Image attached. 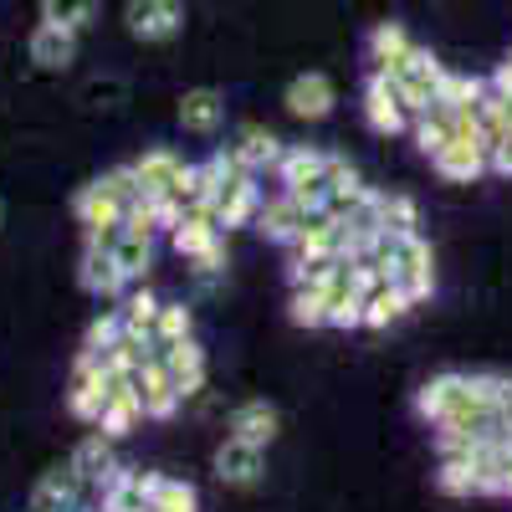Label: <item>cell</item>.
I'll use <instances>...</instances> for the list:
<instances>
[{"mask_svg":"<svg viewBox=\"0 0 512 512\" xmlns=\"http://www.w3.org/2000/svg\"><path fill=\"white\" fill-rule=\"evenodd\" d=\"M364 262H374L384 282H400L410 292V303H425L436 287V262H431V246L420 241V231H379Z\"/></svg>","mask_w":512,"mask_h":512,"instance_id":"obj_1","label":"cell"},{"mask_svg":"<svg viewBox=\"0 0 512 512\" xmlns=\"http://www.w3.org/2000/svg\"><path fill=\"white\" fill-rule=\"evenodd\" d=\"M277 180L303 210H323L328 205V154L308 144H287L277 159Z\"/></svg>","mask_w":512,"mask_h":512,"instance_id":"obj_2","label":"cell"},{"mask_svg":"<svg viewBox=\"0 0 512 512\" xmlns=\"http://www.w3.org/2000/svg\"><path fill=\"white\" fill-rule=\"evenodd\" d=\"M169 246H175L185 262H195L205 277L226 267V236H221L216 216H205V210H185V221L169 231Z\"/></svg>","mask_w":512,"mask_h":512,"instance_id":"obj_3","label":"cell"},{"mask_svg":"<svg viewBox=\"0 0 512 512\" xmlns=\"http://www.w3.org/2000/svg\"><path fill=\"white\" fill-rule=\"evenodd\" d=\"M441 62L431 57V52H425V47H410L390 72H384V77H390L395 82V93H400V103H405V113L415 118V113H425V108H431L436 103V88H441Z\"/></svg>","mask_w":512,"mask_h":512,"instance_id":"obj_4","label":"cell"},{"mask_svg":"<svg viewBox=\"0 0 512 512\" xmlns=\"http://www.w3.org/2000/svg\"><path fill=\"white\" fill-rule=\"evenodd\" d=\"M82 497H88V482L77 477L72 456L47 466L31 487V512H82Z\"/></svg>","mask_w":512,"mask_h":512,"instance_id":"obj_5","label":"cell"},{"mask_svg":"<svg viewBox=\"0 0 512 512\" xmlns=\"http://www.w3.org/2000/svg\"><path fill=\"white\" fill-rule=\"evenodd\" d=\"M123 21L134 41H169L185 26V0H128Z\"/></svg>","mask_w":512,"mask_h":512,"instance_id":"obj_6","label":"cell"},{"mask_svg":"<svg viewBox=\"0 0 512 512\" xmlns=\"http://www.w3.org/2000/svg\"><path fill=\"white\" fill-rule=\"evenodd\" d=\"M431 164H436V175H441V180H451V185H472V180H482L487 169H492V159H487V139L451 134V144L436 149Z\"/></svg>","mask_w":512,"mask_h":512,"instance_id":"obj_7","label":"cell"},{"mask_svg":"<svg viewBox=\"0 0 512 512\" xmlns=\"http://www.w3.org/2000/svg\"><path fill=\"white\" fill-rule=\"evenodd\" d=\"M333 103H338V88H333L328 72H297V77L287 82V93H282V108H287L292 118H303V123L328 118Z\"/></svg>","mask_w":512,"mask_h":512,"instance_id":"obj_8","label":"cell"},{"mask_svg":"<svg viewBox=\"0 0 512 512\" xmlns=\"http://www.w3.org/2000/svg\"><path fill=\"white\" fill-rule=\"evenodd\" d=\"M77 282H82V292L88 297H98V303H123V292L134 287L123 272H118V262H113V251H103V246H82V267H77Z\"/></svg>","mask_w":512,"mask_h":512,"instance_id":"obj_9","label":"cell"},{"mask_svg":"<svg viewBox=\"0 0 512 512\" xmlns=\"http://www.w3.org/2000/svg\"><path fill=\"white\" fill-rule=\"evenodd\" d=\"M364 118H369L374 134H384V139H395V134H405V128H410V113H405L395 82L384 77V72H374L364 82Z\"/></svg>","mask_w":512,"mask_h":512,"instance_id":"obj_10","label":"cell"},{"mask_svg":"<svg viewBox=\"0 0 512 512\" xmlns=\"http://www.w3.org/2000/svg\"><path fill=\"white\" fill-rule=\"evenodd\" d=\"M267 472V446H251L241 436H226L221 451H216V477L226 487H256Z\"/></svg>","mask_w":512,"mask_h":512,"instance_id":"obj_11","label":"cell"},{"mask_svg":"<svg viewBox=\"0 0 512 512\" xmlns=\"http://www.w3.org/2000/svg\"><path fill=\"white\" fill-rule=\"evenodd\" d=\"M256 210H262V185H256L251 169H236V175L226 180V190H221V200H216V226L221 231L251 226Z\"/></svg>","mask_w":512,"mask_h":512,"instance_id":"obj_12","label":"cell"},{"mask_svg":"<svg viewBox=\"0 0 512 512\" xmlns=\"http://www.w3.org/2000/svg\"><path fill=\"white\" fill-rule=\"evenodd\" d=\"M134 175H139V190L144 195H185L190 164L175 149H149L144 159H134Z\"/></svg>","mask_w":512,"mask_h":512,"instance_id":"obj_13","label":"cell"},{"mask_svg":"<svg viewBox=\"0 0 512 512\" xmlns=\"http://www.w3.org/2000/svg\"><path fill=\"white\" fill-rule=\"evenodd\" d=\"M159 364L169 374V384L180 390V400L205 390V349L195 338H180V344H159Z\"/></svg>","mask_w":512,"mask_h":512,"instance_id":"obj_14","label":"cell"},{"mask_svg":"<svg viewBox=\"0 0 512 512\" xmlns=\"http://www.w3.org/2000/svg\"><path fill=\"white\" fill-rule=\"evenodd\" d=\"M282 149H287V144L272 134L267 123H241V128H236V144H231V159H236L241 169H251V175H267V169H277Z\"/></svg>","mask_w":512,"mask_h":512,"instance_id":"obj_15","label":"cell"},{"mask_svg":"<svg viewBox=\"0 0 512 512\" xmlns=\"http://www.w3.org/2000/svg\"><path fill=\"white\" fill-rule=\"evenodd\" d=\"M72 466H77V477L88 482V492H103V487L123 472L118 456H113V436H103V431H93V436H82V441H77Z\"/></svg>","mask_w":512,"mask_h":512,"instance_id":"obj_16","label":"cell"},{"mask_svg":"<svg viewBox=\"0 0 512 512\" xmlns=\"http://www.w3.org/2000/svg\"><path fill=\"white\" fill-rule=\"evenodd\" d=\"M134 390H139V400H144V420H175V410H180V390L169 384L159 354L134 374Z\"/></svg>","mask_w":512,"mask_h":512,"instance_id":"obj_17","label":"cell"},{"mask_svg":"<svg viewBox=\"0 0 512 512\" xmlns=\"http://www.w3.org/2000/svg\"><path fill=\"white\" fill-rule=\"evenodd\" d=\"M303 226H308V210L297 205L287 190L272 195V200H262V210H256V231H262L267 241H277V246H292Z\"/></svg>","mask_w":512,"mask_h":512,"instance_id":"obj_18","label":"cell"},{"mask_svg":"<svg viewBox=\"0 0 512 512\" xmlns=\"http://www.w3.org/2000/svg\"><path fill=\"white\" fill-rule=\"evenodd\" d=\"M159 472H144V466H123V472L98 492L103 512H149V492H154Z\"/></svg>","mask_w":512,"mask_h":512,"instance_id":"obj_19","label":"cell"},{"mask_svg":"<svg viewBox=\"0 0 512 512\" xmlns=\"http://www.w3.org/2000/svg\"><path fill=\"white\" fill-rule=\"evenodd\" d=\"M26 52H31V62L41 72H67L77 62V36L62 31V26H52V21H41L31 31V41H26Z\"/></svg>","mask_w":512,"mask_h":512,"instance_id":"obj_20","label":"cell"},{"mask_svg":"<svg viewBox=\"0 0 512 512\" xmlns=\"http://www.w3.org/2000/svg\"><path fill=\"white\" fill-rule=\"evenodd\" d=\"M175 113H180L185 134H216V128L226 123V93L221 88H190Z\"/></svg>","mask_w":512,"mask_h":512,"instance_id":"obj_21","label":"cell"},{"mask_svg":"<svg viewBox=\"0 0 512 512\" xmlns=\"http://www.w3.org/2000/svg\"><path fill=\"white\" fill-rule=\"evenodd\" d=\"M72 216L82 221V231H98V226L123 221V200H118L103 180H88V185L72 195Z\"/></svg>","mask_w":512,"mask_h":512,"instance_id":"obj_22","label":"cell"},{"mask_svg":"<svg viewBox=\"0 0 512 512\" xmlns=\"http://www.w3.org/2000/svg\"><path fill=\"white\" fill-rule=\"evenodd\" d=\"M113 262H118V272H123L128 282H144L149 267H154V231L123 221V231H118V241H113Z\"/></svg>","mask_w":512,"mask_h":512,"instance_id":"obj_23","label":"cell"},{"mask_svg":"<svg viewBox=\"0 0 512 512\" xmlns=\"http://www.w3.org/2000/svg\"><path fill=\"white\" fill-rule=\"evenodd\" d=\"M277 431H282V415H277V405H267V400H246V405L231 410V436H241V441H251V446H272Z\"/></svg>","mask_w":512,"mask_h":512,"instance_id":"obj_24","label":"cell"},{"mask_svg":"<svg viewBox=\"0 0 512 512\" xmlns=\"http://www.w3.org/2000/svg\"><path fill=\"white\" fill-rule=\"evenodd\" d=\"M139 420H144V400H139V390H134V379H128V384H118V390L103 400V410H98V431L118 441V436L134 431Z\"/></svg>","mask_w":512,"mask_h":512,"instance_id":"obj_25","label":"cell"},{"mask_svg":"<svg viewBox=\"0 0 512 512\" xmlns=\"http://www.w3.org/2000/svg\"><path fill=\"white\" fill-rule=\"evenodd\" d=\"M410 308H415V303H410V292H405L400 282H379V287L364 297V328H390V323H400Z\"/></svg>","mask_w":512,"mask_h":512,"instance_id":"obj_26","label":"cell"},{"mask_svg":"<svg viewBox=\"0 0 512 512\" xmlns=\"http://www.w3.org/2000/svg\"><path fill=\"white\" fill-rule=\"evenodd\" d=\"M410 47H415V41H410V31H405L400 21H379V26L369 31V62H374V72H390Z\"/></svg>","mask_w":512,"mask_h":512,"instance_id":"obj_27","label":"cell"},{"mask_svg":"<svg viewBox=\"0 0 512 512\" xmlns=\"http://www.w3.org/2000/svg\"><path fill=\"white\" fill-rule=\"evenodd\" d=\"M98 11H103V0H41V21H52V26L72 31V36L93 31Z\"/></svg>","mask_w":512,"mask_h":512,"instance_id":"obj_28","label":"cell"},{"mask_svg":"<svg viewBox=\"0 0 512 512\" xmlns=\"http://www.w3.org/2000/svg\"><path fill=\"white\" fill-rule=\"evenodd\" d=\"M118 313H123V328H134V333H149L154 338V318H159V297L144 287V282H134L123 292V303H118Z\"/></svg>","mask_w":512,"mask_h":512,"instance_id":"obj_29","label":"cell"},{"mask_svg":"<svg viewBox=\"0 0 512 512\" xmlns=\"http://www.w3.org/2000/svg\"><path fill=\"white\" fill-rule=\"evenodd\" d=\"M436 482H441V492H451V497H482V472L472 466V456H441Z\"/></svg>","mask_w":512,"mask_h":512,"instance_id":"obj_30","label":"cell"},{"mask_svg":"<svg viewBox=\"0 0 512 512\" xmlns=\"http://www.w3.org/2000/svg\"><path fill=\"white\" fill-rule=\"evenodd\" d=\"M200 507V497H195V487L190 482H180V477H154V492H149V512H195Z\"/></svg>","mask_w":512,"mask_h":512,"instance_id":"obj_31","label":"cell"},{"mask_svg":"<svg viewBox=\"0 0 512 512\" xmlns=\"http://www.w3.org/2000/svg\"><path fill=\"white\" fill-rule=\"evenodd\" d=\"M180 338H195V313H190L185 303H159L154 344H180Z\"/></svg>","mask_w":512,"mask_h":512,"instance_id":"obj_32","label":"cell"},{"mask_svg":"<svg viewBox=\"0 0 512 512\" xmlns=\"http://www.w3.org/2000/svg\"><path fill=\"white\" fill-rule=\"evenodd\" d=\"M118 333H123V313L108 308L103 318H93V328H88V338H82V354H77V359H93V364H98V359L118 344Z\"/></svg>","mask_w":512,"mask_h":512,"instance_id":"obj_33","label":"cell"},{"mask_svg":"<svg viewBox=\"0 0 512 512\" xmlns=\"http://www.w3.org/2000/svg\"><path fill=\"white\" fill-rule=\"evenodd\" d=\"M344 272V256H297L292 262V287H328Z\"/></svg>","mask_w":512,"mask_h":512,"instance_id":"obj_34","label":"cell"},{"mask_svg":"<svg viewBox=\"0 0 512 512\" xmlns=\"http://www.w3.org/2000/svg\"><path fill=\"white\" fill-rule=\"evenodd\" d=\"M292 323L297 328H323L328 323L323 287H292Z\"/></svg>","mask_w":512,"mask_h":512,"instance_id":"obj_35","label":"cell"},{"mask_svg":"<svg viewBox=\"0 0 512 512\" xmlns=\"http://www.w3.org/2000/svg\"><path fill=\"white\" fill-rule=\"evenodd\" d=\"M477 93H482V82H477V77H461V72H441L436 103H446V108H466V103H477Z\"/></svg>","mask_w":512,"mask_h":512,"instance_id":"obj_36","label":"cell"},{"mask_svg":"<svg viewBox=\"0 0 512 512\" xmlns=\"http://www.w3.org/2000/svg\"><path fill=\"white\" fill-rule=\"evenodd\" d=\"M420 226V210L410 195H384V231H415Z\"/></svg>","mask_w":512,"mask_h":512,"instance_id":"obj_37","label":"cell"},{"mask_svg":"<svg viewBox=\"0 0 512 512\" xmlns=\"http://www.w3.org/2000/svg\"><path fill=\"white\" fill-rule=\"evenodd\" d=\"M487 159H492V169H497V175H512V128H507L502 139H492Z\"/></svg>","mask_w":512,"mask_h":512,"instance_id":"obj_38","label":"cell"},{"mask_svg":"<svg viewBox=\"0 0 512 512\" xmlns=\"http://www.w3.org/2000/svg\"><path fill=\"white\" fill-rule=\"evenodd\" d=\"M492 88H497V93H512V52H507V62L497 67V77H492Z\"/></svg>","mask_w":512,"mask_h":512,"instance_id":"obj_39","label":"cell"},{"mask_svg":"<svg viewBox=\"0 0 512 512\" xmlns=\"http://www.w3.org/2000/svg\"><path fill=\"white\" fill-rule=\"evenodd\" d=\"M502 420H507V431H512V379H507V390H502Z\"/></svg>","mask_w":512,"mask_h":512,"instance_id":"obj_40","label":"cell"},{"mask_svg":"<svg viewBox=\"0 0 512 512\" xmlns=\"http://www.w3.org/2000/svg\"><path fill=\"white\" fill-rule=\"evenodd\" d=\"M0 226H6V205H0Z\"/></svg>","mask_w":512,"mask_h":512,"instance_id":"obj_41","label":"cell"},{"mask_svg":"<svg viewBox=\"0 0 512 512\" xmlns=\"http://www.w3.org/2000/svg\"><path fill=\"white\" fill-rule=\"evenodd\" d=\"M82 512H88V507H82ZM98 512H103V507H98Z\"/></svg>","mask_w":512,"mask_h":512,"instance_id":"obj_42","label":"cell"}]
</instances>
